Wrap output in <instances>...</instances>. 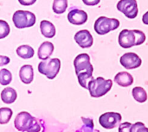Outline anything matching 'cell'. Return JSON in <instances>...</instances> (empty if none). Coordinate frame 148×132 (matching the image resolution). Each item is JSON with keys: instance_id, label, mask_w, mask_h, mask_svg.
<instances>
[{"instance_id": "26", "label": "cell", "mask_w": 148, "mask_h": 132, "mask_svg": "<svg viewBox=\"0 0 148 132\" xmlns=\"http://www.w3.org/2000/svg\"><path fill=\"white\" fill-rule=\"evenodd\" d=\"M132 125L133 124L129 122H125L121 124L119 126V132H131Z\"/></svg>"}, {"instance_id": "21", "label": "cell", "mask_w": 148, "mask_h": 132, "mask_svg": "<svg viewBox=\"0 0 148 132\" xmlns=\"http://www.w3.org/2000/svg\"><path fill=\"white\" fill-rule=\"evenodd\" d=\"M12 110L8 107L0 108V125L8 124L12 117Z\"/></svg>"}, {"instance_id": "24", "label": "cell", "mask_w": 148, "mask_h": 132, "mask_svg": "<svg viewBox=\"0 0 148 132\" xmlns=\"http://www.w3.org/2000/svg\"><path fill=\"white\" fill-rule=\"evenodd\" d=\"M10 29L8 22L4 20H0V39L5 38L10 34Z\"/></svg>"}, {"instance_id": "20", "label": "cell", "mask_w": 148, "mask_h": 132, "mask_svg": "<svg viewBox=\"0 0 148 132\" xmlns=\"http://www.w3.org/2000/svg\"><path fill=\"white\" fill-rule=\"evenodd\" d=\"M53 10L56 14H62L68 8V0H54Z\"/></svg>"}, {"instance_id": "3", "label": "cell", "mask_w": 148, "mask_h": 132, "mask_svg": "<svg viewBox=\"0 0 148 132\" xmlns=\"http://www.w3.org/2000/svg\"><path fill=\"white\" fill-rule=\"evenodd\" d=\"M15 128L22 132H40L41 125L38 120L27 112H19L14 121Z\"/></svg>"}, {"instance_id": "11", "label": "cell", "mask_w": 148, "mask_h": 132, "mask_svg": "<svg viewBox=\"0 0 148 132\" xmlns=\"http://www.w3.org/2000/svg\"><path fill=\"white\" fill-rule=\"evenodd\" d=\"M74 39L75 42L82 48H88L92 47L94 43V38L91 33L87 29H82L76 32Z\"/></svg>"}, {"instance_id": "28", "label": "cell", "mask_w": 148, "mask_h": 132, "mask_svg": "<svg viewBox=\"0 0 148 132\" xmlns=\"http://www.w3.org/2000/svg\"><path fill=\"white\" fill-rule=\"evenodd\" d=\"M82 2L88 6H95L99 4L101 0H82Z\"/></svg>"}, {"instance_id": "9", "label": "cell", "mask_w": 148, "mask_h": 132, "mask_svg": "<svg viewBox=\"0 0 148 132\" xmlns=\"http://www.w3.org/2000/svg\"><path fill=\"white\" fill-rule=\"evenodd\" d=\"M122 117L118 112H106L99 118L100 125L106 130L114 129L121 122Z\"/></svg>"}, {"instance_id": "29", "label": "cell", "mask_w": 148, "mask_h": 132, "mask_svg": "<svg viewBox=\"0 0 148 132\" xmlns=\"http://www.w3.org/2000/svg\"><path fill=\"white\" fill-rule=\"evenodd\" d=\"M36 0H18V2L22 4V5H25V6H29V5H32L36 3Z\"/></svg>"}, {"instance_id": "23", "label": "cell", "mask_w": 148, "mask_h": 132, "mask_svg": "<svg viewBox=\"0 0 148 132\" xmlns=\"http://www.w3.org/2000/svg\"><path fill=\"white\" fill-rule=\"evenodd\" d=\"M82 119L83 121V126L77 132H93L94 130L93 120L91 118H82Z\"/></svg>"}, {"instance_id": "19", "label": "cell", "mask_w": 148, "mask_h": 132, "mask_svg": "<svg viewBox=\"0 0 148 132\" xmlns=\"http://www.w3.org/2000/svg\"><path fill=\"white\" fill-rule=\"evenodd\" d=\"M132 94L135 101L139 103H145L147 100V93L141 86H136L132 90Z\"/></svg>"}, {"instance_id": "15", "label": "cell", "mask_w": 148, "mask_h": 132, "mask_svg": "<svg viewBox=\"0 0 148 132\" xmlns=\"http://www.w3.org/2000/svg\"><path fill=\"white\" fill-rule=\"evenodd\" d=\"M54 45L50 42H44L41 44L38 48V58L40 60L45 61L48 60L54 52Z\"/></svg>"}, {"instance_id": "6", "label": "cell", "mask_w": 148, "mask_h": 132, "mask_svg": "<svg viewBox=\"0 0 148 132\" xmlns=\"http://www.w3.org/2000/svg\"><path fill=\"white\" fill-rule=\"evenodd\" d=\"M120 21L116 18H108L106 16H100L96 19L94 28L95 31L101 35H106L112 30H115L120 27Z\"/></svg>"}, {"instance_id": "12", "label": "cell", "mask_w": 148, "mask_h": 132, "mask_svg": "<svg viewBox=\"0 0 148 132\" xmlns=\"http://www.w3.org/2000/svg\"><path fill=\"white\" fill-rule=\"evenodd\" d=\"M68 20L71 24L82 25L88 21V14L79 9H72L68 14Z\"/></svg>"}, {"instance_id": "25", "label": "cell", "mask_w": 148, "mask_h": 132, "mask_svg": "<svg viewBox=\"0 0 148 132\" xmlns=\"http://www.w3.org/2000/svg\"><path fill=\"white\" fill-rule=\"evenodd\" d=\"M131 132H148V128L145 126V125L141 122H136L132 125Z\"/></svg>"}, {"instance_id": "16", "label": "cell", "mask_w": 148, "mask_h": 132, "mask_svg": "<svg viewBox=\"0 0 148 132\" xmlns=\"http://www.w3.org/2000/svg\"><path fill=\"white\" fill-rule=\"evenodd\" d=\"M40 29H41V33L43 36H45L46 38H53L56 35V27L55 25L47 21V20H42L40 23Z\"/></svg>"}, {"instance_id": "10", "label": "cell", "mask_w": 148, "mask_h": 132, "mask_svg": "<svg viewBox=\"0 0 148 132\" xmlns=\"http://www.w3.org/2000/svg\"><path fill=\"white\" fill-rule=\"evenodd\" d=\"M120 62H121V66L123 67H125L126 69L132 70V69L140 67L142 64V60L137 54L129 52V53L124 54L121 57Z\"/></svg>"}, {"instance_id": "22", "label": "cell", "mask_w": 148, "mask_h": 132, "mask_svg": "<svg viewBox=\"0 0 148 132\" xmlns=\"http://www.w3.org/2000/svg\"><path fill=\"white\" fill-rule=\"evenodd\" d=\"M12 80V74L11 73L5 69L3 68L0 70V84L2 86H8Z\"/></svg>"}, {"instance_id": "7", "label": "cell", "mask_w": 148, "mask_h": 132, "mask_svg": "<svg viewBox=\"0 0 148 132\" xmlns=\"http://www.w3.org/2000/svg\"><path fill=\"white\" fill-rule=\"evenodd\" d=\"M12 21L16 28H29L36 23V16L28 10H16L12 16Z\"/></svg>"}, {"instance_id": "30", "label": "cell", "mask_w": 148, "mask_h": 132, "mask_svg": "<svg viewBox=\"0 0 148 132\" xmlns=\"http://www.w3.org/2000/svg\"><path fill=\"white\" fill-rule=\"evenodd\" d=\"M142 22H143L144 24L148 25V11H147V12L143 15V16H142Z\"/></svg>"}, {"instance_id": "17", "label": "cell", "mask_w": 148, "mask_h": 132, "mask_svg": "<svg viewBox=\"0 0 148 132\" xmlns=\"http://www.w3.org/2000/svg\"><path fill=\"white\" fill-rule=\"evenodd\" d=\"M17 98L16 91L11 87H5L1 93V99L5 104H12Z\"/></svg>"}, {"instance_id": "27", "label": "cell", "mask_w": 148, "mask_h": 132, "mask_svg": "<svg viewBox=\"0 0 148 132\" xmlns=\"http://www.w3.org/2000/svg\"><path fill=\"white\" fill-rule=\"evenodd\" d=\"M10 61V60L9 57L4 56V55H0V67L9 64Z\"/></svg>"}, {"instance_id": "14", "label": "cell", "mask_w": 148, "mask_h": 132, "mask_svg": "<svg viewBox=\"0 0 148 132\" xmlns=\"http://www.w3.org/2000/svg\"><path fill=\"white\" fill-rule=\"evenodd\" d=\"M19 77L23 83L30 84L34 80V70L31 65H23L19 70Z\"/></svg>"}, {"instance_id": "8", "label": "cell", "mask_w": 148, "mask_h": 132, "mask_svg": "<svg viewBox=\"0 0 148 132\" xmlns=\"http://www.w3.org/2000/svg\"><path fill=\"white\" fill-rule=\"evenodd\" d=\"M117 10L129 19L137 17L139 12L136 0H120L117 3Z\"/></svg>"}, {"instance_id": "4", "label": "cell", "mask_w": 148, "mask_h": 132, "mask_svg": "<svg viewBox=\"0 0 148 132\" xmlns=\"http://www.w3.org/2000/svg\"><path fill=\"white\" fill-rule=\"evenodd\" d=\"M113 86V80H105L102 77H98L92 80L88 86L90 96L92 98H100L107 94Z\"/></svg>"}, {"instance_id": "18", "label": "cell", "mask_w": 148, "mask_h": 132, "mask_svg": "<svg viewBox=\"0 0 148 132\" xmlns=\"http://www.w3.org/2000/svg\"><path fill=\"white\" fill-rule=\"evenodd\" d=\"M34 49L29 45H22L16 48V54L22 59L27 60L34 56Z\"/></svg>"}, {"instance_id": "5", "label": "cell", "mask_w": 148, "mask_h": 132, "mask_svg": "<svg viewBox=\"0 0 148 132\" xmlns=\"http://www.w3.org/2000/svg\"><path fill=\"white\" fill-rule=\"evenodd\" d=\"M61 68V61L58 58L48 59L42 61L38 65L40 73L45 75L49 80H54Z\"/></svg>"}, {"instance_id": "13", "label": "cell", "mask_w": 148, "mask_h": 132, "mask_svg": "<svg viewBox=\"0 0 148 132\" xmlns=\"http://www.w3.org/2000/svg\"><path fill=\"white\" fill-rule=\"evenodd\" d=\"M114 82L121 87H128L134 83V77L128 72H120L114 76Z\"/></svg>"}, {"instance_id": "1", "label": "cell", "mask_w": 148, "mask_h": 132, "mask_svg": "<svg viewBox=\"0 0 148 132\" xmlns=\"http://www.w3.org/2000/svg\"><path fill=\"white\" fill-rule=\"evenodd\" d=\"M74 67L79 84L82 87L88 89V83L94 80V67L90 62V56L88 54H78L74 60Z\"/></svg>"}, {"instance_id": "2", "label": "cell", "mask_w": 148, "mask_h": 132, "mask_svg": "<svg viewBox=\"0 0 148 132\" xmlns=\"http://www.w3.org/2000/svg\"><path fill=\"white\" fill-rule=\"evenodd\" d=\"M146 41L144 32L138 29H123L119 35V44L123 48L140 46Z\"/></svg>"}]
</instances>
